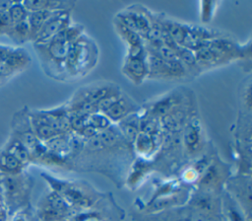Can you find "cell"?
I'll return each mask as SVG.
<instances>
[{
    "label": "cell",
    "instance_id": "obj_1",
    "mask_svg": "<svg viewBox=\"0 0 252 221\" xmlns=\"http://www.w3.org/2000/svg\"><path fill=\"white\" fill-rule=\"evenodd\" d=\"M31 182L25 172L19 175L0 173V196L9 215H13L27 206L31 192Z\"/></svg>",
    "mask_w": 252,
    "mask_h": 221
},
{
    "label": "cell",
    "instance_id": "obj_2",
    "mask_svg": "<svg viewBox=\"0 0 252 221\" xmlns=\"http://www.w3.org/2000/svg\"><path fill=\"white\" fill-rule=\"evenodd\" d=\"M41 177L52 188L51 190L57 192L68 203L71 209H86L95 202V198H94L95 196H94L93 191L84 184L58 180L46 173H42Z\"/></svg>",
    "mask_w": 252,
    "mask_h": 221
},
{
    "label": "cell",
    "instance_id": "obj_3",
    "mask_svg": "<svg viewBox=\"0 0 252 221\" xmlns=\"http://www.w3.org/2000/svg\"><path fill=\"white\" fill-rule=\"evenodd\" d=\"M30 63L31 56L26 49L0 43V86L23 72Z\"/></svg>",
    "mask_w": 252,
    "mask_h": 221
},
{
    "label": "cell",
    "instance_id": "obj_4",
    "mask_svg": "<svg viewBox=\"0 0 252 221\" xmlns=\"http://www.w3.org/2000/svg\"><path fill=\"white\" fill-rule=\"evenodd\" d=\"M71 211L68 203L53 190L45 194L36 206V216L39 221H64Z\"/></svg>",
    "mask_w": 252,
    "mask_h": 221
},
{
    "label": "cell",
    "instance_id": "obj_5",
    "mask_svg": "<svg viewBox=\"0 0 252 221\" xmlns=\"http://www.w3.org/2000/svg\"><path fill=\"white\" fill-rule=\"evenodd\" d=\"M29 118L35 136L42 143H45L57 135L64 134L50 110H29Z\"/></svg>",
    "mask_w": 252,
    "mask_h": 221
},
{
    "label": "cell",
    "instance_id": "obj_6",
    "mask_svg": "<svg viewBox=\"0 0 252 221\" xmlns=\"http://www.w3.org/2000/svg\"><path fill=\"white\" fill-rule=\"evenodd\" d=\"M229 171L219 160H212L203 171L197 182L199 190L213 194H219L224 183L228 181Z\"/></svg>",
    "mask_w": 252,
    "mask_h": 221
},
{
    "label": "cell",
    "instance_id": "obj_7",
    "mask_svg": "<svg viewBox=\"0 0 252 221\" xmlns=\"http://www.w3.org/2000/svg\"><path fill=\"white\" fill-rule=\"evenodd\" d=\"M70 14L69 11L54 12L50 18L45 22L43 27L36 35L33 42L34 44H45L51 40L61 31L69 27Z\"/></svg>",
    "mask_w": 252,
    "mask_h": 221
},
{
    "label": "cell",
    "instance_id": "obj_8",
    "mask_svg": "<svg viewBox=\"0 0 252 221\" xmlns=\"http://www.w3.org/2000/svg\"><path fill=\"white\" fill-rule=\"evenodd\" d=\"M122 72L133 83H142L149 74L147 52L145 49L135 53H127L124 65L122 67Z\"/></svg>",
    "mask_w": 252,
    "mask_h": 221
},
{
    "label": "cell",
    "instance_id": "obj_9",
    "mask_svg": "<svg viewBox=\"0 0 252 221\" xmlns=\"http://www.w3.org/2000/svg\"><path fill=\"white\" fill-rule=\"evenodd\" d=\"M181 142L189 157H196L204 147L203 129L198 119H191L184 126Z\"/></svg>",
    "mask_w": 252,
    "mask_h": 221
},
{
    "label": "cell",
    "instance_id": "obj_10",
    "mask_svg": "<svg viewBox=\"0 0 252 221\" xmlns=\"http://www.w3.org/2000/svg\"><path fill=\"white\" fill-rule=\"evenodd\" d=\"M138 107L135 102L129 99L127 96L119 95L115 98L109 106L102 111V113L110 120L114 122H119L126 116L135 113Z\"/></svg>",
    "mask_w": 252,
    "mask_h": 221
},
{
    "label": "cell",
    "instance_id": "obj_11",
    "mask_svg": "<svg viewBox=\"0 0 252 221\" xmlns=\"http://www.w3.org/2000/svg\"><path fill=\"white\" fill-rule=\"evenodd\" d=\"M117 19L130 30L140 35L142 37L146 36L151 26V21L147 18V16L139 12L130 11L122 13L117 16Z\"/></svg>",
    "mask_w": 252,
    "mask_h": 221
},
{
    "label": "cell",
    "instance_id": "obj_12",
    "mask_svg": "<svg viewBox=\"0 0 252 221\" xmlns=\"http://www.w3.org/2000/svg\"><path fill=\"white\" fill-rule=\"evenodd\" d=\"M158 133L150 134L140 131L133 144L136 152L141 156V158L147 160L157 152L158 148Z\"/></svg>",
    "mask_w": 252,
    "mask_h": 221
},
{
    "label": "cell",
    "instance_id": "obj_13",
    "mask_svg": "<svg viewBox=\"0 0 252 221\" xmlns=\"http://www.w3.org/2000/svg\"><path fill=\"white\" fill-rule=\"evenodd\" d=\"M23 5L29 12L32 11H70L72 7L71 2L57 1V0H28L22 1Z\"/></svg>",
    "mask_w": 252,
    "mask_h": 221
},
{
    "label": "cell",
    "instance_id": "obj_14",
    "mask_svg": "<svg viewBox=\"0 0 252 221\" xmlns=\"http://www.w3.org/2000/svg\"><path fill=\"white\" fill-rule=\"evenodd\" d=\"M180 106V102L178 96L175 94L167 95L158 102L154 103L151 107V110H149V114L155 118H162L166 114L170 113L173 110Z\"/></svg>",
    "mask_w": 252,
    "mask_h": 221
},
{
    "label": "cell",
    "instance_id": "obj_15",
    "mask_svg": "<svg viewBox=\"0 0 252 221\" xmlns=\"http://www.w3.org/2000/svg\"><path fill=\"white\" fill-rule=\"evenodd\" d=\"M27 166H25L13 154L8 152L3 147L0 148V173L6 175H19L24 173Z\"/></svg>",
    "mask_w": 252,
    "mask_h": 221
},
{
    "label": "cell",
    "instance_id": "obj_16",
    "mask_svg": "<svg viewBox=\"0 0 252 221\" xmlns=\"http://www.w3.org/2000/svg\"><path fill=\"white\" fill-rule=\"evenodd\" d=\"M221 212L228 221H250L238 203L228 194L221 200Z\"/></svg>",
    "mask_w": 252,
    "mask_h": 221
},
{
    "label": "cell",
    "instance_id": "obj_17",
    "mask_svg": "<svg viewBox=\"0 0 252 221\" xmlns=\"http://www.w3.org/2000/svg\"><path fill=\"white\" fill-rule=\"evenodd\" d=\"M119 132L128 142L133 143L137 135L140 133V117L136 113H132L119 121Z\"/></svg>",
    "mask_w": 252,
    "mask_h": 221
},
{
    "label": "cell",
    "instance_id": "obj_18",
    "mask_svg": "<svg viewBox=\"0 0 252 221\" xmlns=\"http://www.w3.org/2000/svg\"><path fill=\"white\" fill-rule=\"evenodd\" d=\"M8 152L13 154L17 159H19L25 166H28L31 162V154L28 148L16 137L9 135L8 139L2 146Z\"/></svg>",
    "mask_w": 252,
    "mask_h": 221
},
{
    "label": "cell",
    "instance_id": "obj_19",
    "mask_svg": "<svg viewBox=\"0 0 252 221\" xmlns=\"http://www.w3.org/2000/svg\"><path fill=\"white\" fill-rule=\"evenodd\" d=\"M54 12L49 11H32L29 12V16L27 19L29 28H30V36L31 40H34L36 35L40 31V29L43 27L45 22L50 18V16Z\"/></svg>",
    "mask_w": 252,
    "mask_h": 221
},
{
    "label": "cell",
    "instance_id": "obj_20",
    "mask_svg": "<svg viewBox=\"0 0 252 221\" xmlns=\"http://www.w3.org/2000/svg\"><path fill=\"white\" fill-rule=\"evenodd\" d=\"M115 27L117 30V33L120 35V37L126 41L128 45V50L130 49H136L143 46L142 37L135 33L134 31L130 30L128 27L123 25L118 19L115 22Z\"/></svg>",
    "mask_w": 252,
    "mask_h": 221
},
{
    "label": "cell",
    "instance_id": "obj_21",
    "mask_svg": "<svg viewBox=\"0 0 252 221\" xmlns=\"http://www.w3.org/2000/svg\"><path fill=\"white\" fill-rule=\"evenodd\" d=\"M6 37H8L12 41H14L17 44H23L31 40L30 28L28 22L24 21L13 25Z\"/></svg>",
    "mask_w": 252,
    "mask_h": 221
},
{
    "label": "cell",
    "instance_id": "obj_22",
    "mask_svg": "<svg viewBox=\"0 0 252 221\" xmlns=\"http://www.w3.org/2000/svg\"><path fill=\"white\" fill-rule=\"evenodd\" d=\"M148 166L149 165L146 164V160L144 159H142V161H139L134 165L133 171L130 173L128 178V184H130L131 187H135L137 184L144 180V177L150 171Z\"/></svg>",
    "mask_w": 252,
    "mask_h": 221
},
{
    "label": "cell",
    "instance_id": "obj_23",
    "mask_svg": "<svg viewBox=\"0 0 252 221\" xmlns=\"http://www.w3.org/2000/svg\"><path fill=\"white\" fill-rule=\"evenodd\" d=\"M10 21L13 25L27 21L29 16V11L26 9V7L23 5L22 2L14 1L12 6L7 12Z\"/></svg>",
    "mask_w": 252,
    "mask_h": 221
},
{
    "label": "cell",
    "instance_id": "obj_24",
    "mask_svg": "<svg viewBox=\"0 0 252 221\" xmlns=\"http://www.w3.org/2000/svg\"><path fill=\"white\" fill-rule=\"evenodd\" d=\"M87 124L94 128L96 132H99L108 128L111 121L102 112L95 111L87 117Z\"/></svg>",
    "mask_w": 252,
    "mask_h": 221
},
{
    "label": "cell",
    "instance_id": "obj_25",
    "mask_svg": "<svg viewBox=\"0 0 252 221\" xmlns=\"http://www.w3.org/2000/svg\"><path fill=\"white\" fill-rule=\"evenodd\" d=\"M189 221H223L221 214L205 213L196 210H192L188 217Z\"/></svg>",
    "mask_w": 252,
    "mask_h": 221
},
{
    "label": "cell",
    "instance_id": "obj_26",
    "mask_svg": "<svg viewBox=\"0 0 252 221\" xmlns=\"http://www.w3.org/2000/svg\"><path fill=\"white\" fill-rule=\"evenodd\" d=\"M10 221H28V218H27V215H26L24 209L14 213L12 215V218Z\"/></svg>",
    "mask_w": 252,
    "mask_h": 221
}]
</instances>
